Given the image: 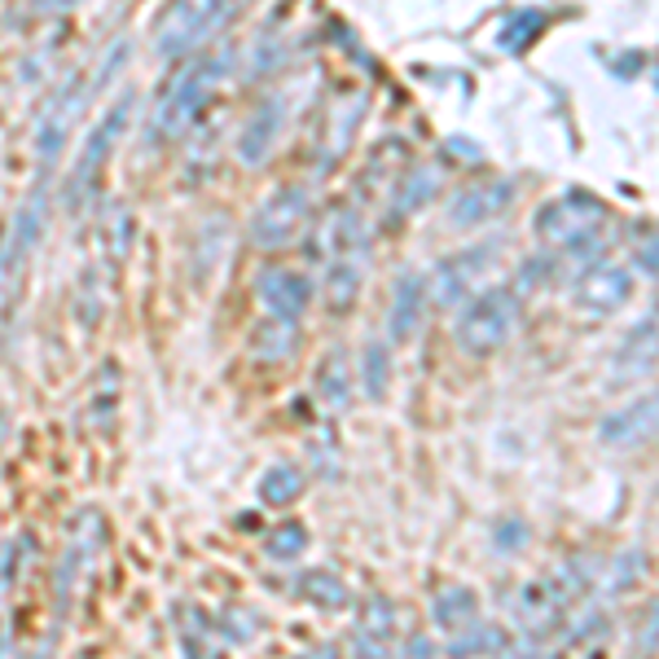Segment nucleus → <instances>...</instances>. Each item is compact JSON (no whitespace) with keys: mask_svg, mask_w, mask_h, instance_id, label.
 I'll return each mask as SVG.
<instances>
[{"mask_svg":"<svg viewBox=\"0 0 659 659\" xmlns=\"http://www.w3.org/2000/svg\"><path fill=\"white\" fill-rule=\"evenodd\" d=\"M233 0H172L154 23V54L159 58H185L194 54L203 41H211V32L229 19Z\"/></svg>","mask_w":659,"mask_h":659,"instance_id":"39448f33","label":"nucleus"},{"mask_svg":"<svg viewBox=\"0 0 659 659\" xmlns=\"http://www.w3.org/2000/svg\"><path fill=\"white\" fill-rule=\"evenodd\" d=\"M366 286V259H330L325 264V277H321V299L330 312H352L357 294Z\"/></svg>","mask_w":659,"mask_h":659,"instance_id":"a211bd4d","label":"nucleus"},{"mask_svg":"<svg viewBox=\"0 0 659 659\" xmlns=\"http://www.w3.org/2000/svg\"><path fill=\"white\" fill-rule=\"evenodd\" d=\"M303 550H308V528H303V523H281V528H273L268 541H264V554L277 558V563H290V558H299Z\"/></svg>","mask_w":659,"mask_h":659,"instance_id":"c756f323","label":"nucleus"},{"mask_svg":"<svg viewBox=\"0 0 659 659\" xmlns=\"http://www.w3.org/2000/svg\"><path fill=\"white\" fill-rule=\"evenodd\" d=\"M628 294H633V273L624 264H611V259L589 264L571 286V299L585 312H615L628 303Z\"/></svg>","mask_w":659,"mask_h":659,"instance_id":"f8f14e48","label":"nucleus"},{"mask_svg":"<svg viewBox=\"0 0 659 659\" xmlns=\"http://www.w3.org/2000/svg\"><path fill=\"white\" fill-rule=\"evenodd\" d=\"M308 207H312V194L303 185H277L255 211H251V224H246V238L264 251L290 242L303 224H308Z\"/></svg>","mask_w":659,"mask_h":659,"instance_id":"6e6552de","label":"nucleus"},{"mask_svg":"<svg viewBox=\"0 0 659 659\" xmlns=\"http://www.w3.org/2000/svg\"><path fill=\"white\" fill-rule=\"evenodd\" d=\"M312 251L321 255V264H330V259H366V216L352 203L330 207L325 220L316 224Z\"/></svg>","mask_w":659,"mask_h":659,"instance_id":"9d476101","label":"nucleus"},{"mask_svg":"<svg viewBox=\"0 0 659 659\" xmlns=\"http://www.w3.org/2000/svg\"><path fill=\"white\" fill-rule=\"evenodd\" d=\"M650 431H655V396H641V401H633L620 414H606L598 423V440L606 449H633V444L650 440Z\"/></svg>","mask_w":659,"mask_h":659,"instance_id":"f3484780","label":"nucleus"},{"mask_svg":"<svg viewBox=\"0 0 659 659\" xmlns=\"http://www.w3.org/2000/svg\"><path fill=\"white\" fill-rule=\"evenodd\" d=\"M431 620H436L440 628H449V633L471 628V624L479 620V598H475V589H466V585L440 589L436 602H431Z\"/></svg>","mask_w":659,"mask_h":659,"instance_id":"aec40b11","label":"nucleus"},{"mask_svg":"<svg viewBox=\"0 0 659 659\" xmlns=\"http://www.w3.org/2000/svg\"><path fill=\"white\" fill-rule=\"evenodd\" d=\"M19 541H5L0 545V655H5V641H10V589H14V571H19Z\"/></svg>","mask_w":659,"mask_h":659,"instance_id":"c85d7f7f","label":"nucleus"},{"mask_svg":"<svg viewBox=\"0 0 659 659\" xmlns=\"http://www.w3.org/2000/svg\"><path fill=\"white\" fill-rule=\"evenodd\" d=\"M255 290H259L264 308H268L277 321H299V316L308 312V303H312V281H308L303 273L286 268V264L264 268L259 281H255Z\"/></svg>","mask_w":659,"mask_h":659,"instance_id":"ddd939ff","label":"nucleus"},{"mask_svg":"<svg viewBox=\"0 0 659 659\" xmlns=\"http://www.w3.org/2000/svg\"><path fill=\"white\" fill-rule=\"evenodd\" d=\"M488 255H493L488 246L444 255V259L431 268V277H423V281H427V303H436V308H453V303H462V299L475 290V281L484 277V268L493 264Z\"/></svg>","mask_w":659,"mask_h":659,"instance_id":"1a4fd4ad","label":"nucleus"},{"mask_svg":"<svg viewBox=\"0 0 659 659\" xmlns=\"http://www.w3.org/2000/svg\"><path fill=\"white\" fill-rule=\"evenodd\" d=\"M515 203V185L510 181H488V185H466L449 198V229H479V224H493L510 211Z\"/></svg>","mask_w":659,"mask_h":659,"instance_id":"9b49d317","label":"nucleus"},{"mask_svg":"<svg viewBox=\"0 0 659 659\" xmlns=\"http://www.w3.org/2000/svg\"><path fill=\"white\" fill-rule=\"evenodd\" d=\"M281 124H286V102H281V97H264V102L255 106L251 124H246L242 137H238V163H242V167H259V163L268 159V150L277 146Z\"/></svg>","mask_w":659,"mask_h":659,"instance_id":"4468645a","label":"nucleus"},{"mask_svg":"<svg viewBox=\"0 0 659 659\" xmlns=\"http://www.w3.org/2000/svg\"><path fill=\"white\" fill-rule=\"evenodd\" d=\"M515 325H519V294L510 286H488L462 308L453 339L466 357H493L510 344Z\"/></svg>","mask_w":659,"mask_h":659,"instance_id":"7ed1b4c3","label":"nucleus"},{"mask_svg":"<svg viewBox=\"0 0 659 659\" xmlns=\"http://www.w3.org/2000/svg\"><path fill=\"white\" fill-rule=\"evenodd\" d=\"M436 185H440V167H431V163H418V167H409V176L405 181H396V198H392V220H405V216H414L431 194H436Z\"/></svg>","mask_w":659,"mask_h":659,"instance_id":"4be33fe9","label":"nucleus"},{"mask_svg":"<svg viewBox=\"0 0 659 659\" xmlns=\"http://www.w3.org/2000/svg\"><path fill=\"white\" fill-rule=\"evenodd\" d=\"M299 493H303V471L299 466H268L264 471V479H259V501L264 506H290V501H299Z\"/></svg>","mask_w":659,"mask_h":659,"instance_id":"bb28decb","label":"nucleus"},{"mask_svg":"<svg viewBox=\"0 0 659 659\" xmlns=\"http://www.w3.org/2000/svg\"><path fill=\"white\" fill-rule=\"evenodd\" d=\"M294 348H299V330H294V321H264V325H255V335H251V357L255 361H264V366H281L286 357H294Z\"/></svg>","mask_w":659,"mask_h":659,"instance_id":"412c9836","label":"nucleus"},{"mask_svg":"<svg viewBox=\"0 0 659 659\" xmlns=\"http://www.w3.org/2000/svg\"><path fill=\"white\" fill-rule=\"evenodd\" d=\"M128 115H132V93H124V97L97 119V128L89 132V141H84V150H80V159H76V167H71V176H67V207H71V211H80V207L93 198V189H97V181H102V172H106V163H111V154H115L124 128H128Z\"/></svg>","mask_w":659,"mask_h":659,"instance_id":"423d86ee","label":"nucleus"},{"mask_svg":"<svg viewBox=\"0 0 659 659\" xmlns=\"http://www.w3.org/2000/svg\"><path fill=\"white\" fill-rule=\"evenodd\" d=\"M316 401L330 414H344L348 409V401H352V370H348L344 352H330L321 361V370H316Z\"/></svg>","mask_w":659,"mask_h":659,"instance_id":"6ab92c4d","label":"nucleus"},{"mask_svg":"<svg viewBox=\"0 0 659 659\" xmlns=\"http://www.w3.org/2000/svg\"><path fill=\"white\" fill-rule=\"evenodd\" d=\"M585 585H589V576L580 571V563L554 567L550 576H536V580H528V585L519 589V598H515V620L523 624V633L541 637V633H550V628L563 624L567 606L585 593Z\"/></svg>","mask_w":659,"mask_h":659,"instance_id":"20e7f679","label":"nucleus"},{"mask_svg":"<svg viewBox=\"0 0 659 659\" xmlns=\"http://www.w3.org/2000/svg\"><path fill=\"white\" fill-rule=\"evenodd\" d=\"M606 220H611V216H606V207H602L593 194L571 189V194L545 203L532 229H536V238H541L545 246H554V251H567V255H593V251L602 246Z\"/></svg>","mask_w":659,"mask_h":659,"instance_id":"f03ea898","label":"nucleus"},{"mask_svg":"<svg viewBox=\"0 0 659 659\" xmlns=\"http://www.w3.org/2000/svg\"><path fill=\"white\" fill-rule=\"evenodd\" d=\"M294 598H308L312 606H325V611H339V606H348V585L335 571H303L294 580Z\"/></svg>","mask_w":659,"mask_h":659,"instance_id":"b1692460","label":"nucleus"},{"mask_svg":"<svg viewBox=\"0 0 659 659\" xmlns=\"http://www.w3.org/2000/svg\"><path fill=\"white\" fill-rule=\"evenodd\" d=\"M423 312H427V281H423V273H401L396 290H392V312H388L392 344H409L418 335Z\"/></svg>","mask_w":659,"mask_h":659,"instance_id":"dca6fc26","label":"nucleus"},{"mask_svg":"<svg viewBox=\"0 0 659 659\" xmlns=\"http://www.w3.org/2000/svg\"><path fill=\"white\" fill-rule=\"evenodd\" d=\"M229 67H233V49L229 45L216 49V54H207V58H198L194 67H185L167 84V93L159 97V106H154V115L146 124V137L150 141H176V137H185L203 119V111L216 97V89L224 84Z\"/></svg>","mask_w":659,"mask_h":659,"instance_id":"f257e3e1","label":"nucleus"},{"mask_svg":"<svg viewBox=\"0 0 659 659\" xmlns=\"http://www.w3.org/2000/svg\"><path fill=\"white\" fill-rule=\"evenodd\" d=\"M615 366H620V379L650 374V366H655V316H646L641 325H633V335H628L624 352L615 357Z\"/></svg>","mask_w":659,"mask_h":659,"instance_id":"5701e85b","label":"nucleus"},{"mask_svg":"<svg viewBox=\"0 0 659 659\" xmlns=\"http://www.w3.org/2000/svg\"><path fill=\"white\" fill-rule=\"evenodd\" d=\"M76 5H84V0H41V14H45V19H58V14H71Z\"/></svg>","mask_w":659,"mask_h":659,"instance_id":"2f4dec72","label":"nucleus"},{"mask_svg":"<svg viewBox=\"0 0 659 659\" xmlns=\"http://www.w3.org/2000/svg\"><path fill=\"white\" fill-rule=\"evenodd\" d=\"M49 194H54V176H36L27 203L19 207L14 224H10V242L0 246V290L14 294L36 246H41V233H45V216H49Z\"/></svg>","mask_w":659,"mask_h":659,"instance_id":"0eeeda50","label":"nucleus"},{"mask_svg":"<svg viewBox=\"0 0 659 659\" xmlns=\"http://www.w3.org/2000/svg\"><path fill=\"white\" fill-rule=\"evenodd\" d=\"M545 10H515L501 27H497V49H506V54H523L541 32H545Z\"/></svg>","mask_w":659,"mask_h":659,"instance_id":"a878e982","label":"nucleus"},{"mask_svg":"<svg viewBox=\"0 0 659 659\" xmlns=\"http://www.w3.org/2000/svg\"><path fill=\"white\" fill-rule=\"evenodd\" d=\"M392 641H396V606L388 598H370L357 615L352 650H357V659H388Z\"/></svg>","mask_w":659,"mask_h":659,"instance_id":"2eb2a0df","label":"nucleus"},{"mask_svg":"<svg viewBox=\"0 0 659 659\" xmlns=\"http://www.w3.org/2000/svg\"><path fill=\"white\" fill-rule=\"evenodd\" d=\"M506 646V628H497V624H471V628H462L458 637H453V646H449V655L453 659H471V655H484V650H501Z\"/></svg>","mask_w":659,"mask_h":659,"instance_id":"cd10ccee","label":"nucleus"},{"mask_svg":"<svg viewBox=\"0 0 659 659\" xmlns=\"http://www.w3.org/2000/svg\"><path fill=\"white\" fill-rule=\"evenodd\" d=\"M366 392H370V401L388 396V348L383 344H370V352H366Z\"/></svg>","mask_w":659,"mask_h":659,"instance_id":"7c9ffc66","label":"nucleus"},{"mask_svg":"<svg viewBox=\"0 0 659 659\" xmlns=\"http://www.w3.org/2000/svg\"><path fill=\"white\" fill-rule=\"evenodd\" d=\"M181 620V655L185 659H224L220 646L211 641V624L198 615V606H176Z\"/></svg>","mask_w":659,"mask_h":659,"instance_id":"393cba45","label":"nucleus"}]
</instances>
